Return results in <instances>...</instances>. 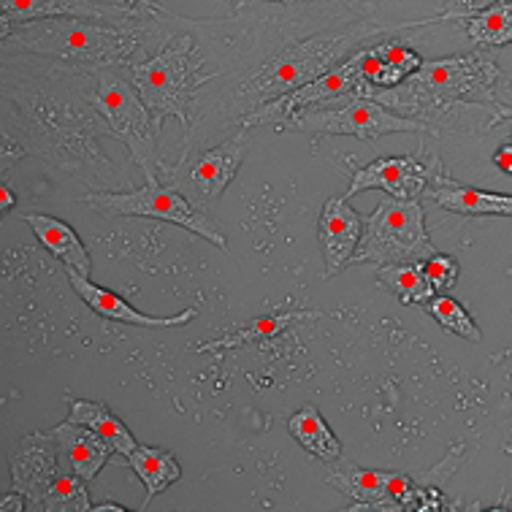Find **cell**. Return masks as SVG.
<instances>
[{
	"instance_id": "6da1fadb",
	"label": "cell",
	"mask_w": 512,
	"mask_h": 512,
	"mask_svg": "<svg viewBox=\"0 0 512 512\" xmlns=\"http://www.w3.org/2000/svg\"><path fill=\"white\" fill-rule=\"evenodd\" d=\"M499 76V66L491 57L485 52H472L442 60H423L415 74L391 90H380L366 79L355 84V90L407 117L450 109L458 103H480L504 114V106L496 101L494 93Z\"/></svg>"
},
{
	"instance_id": "1f68e13d",
	"label": "cell",
	"mask_w": 512,
	"mask_h": 512,
	"mask_svg": "<svg viewBox=\"0 0 512 512\" xmlns=\"http://www.w3.org/2000/svg\"><path fill=\"white\" fill-rule=\"evenodd\" d=\"M494 163H496V168L502 171V174H512V141L510 144H502V147L496 149Z\"/></svg>"
},
{
	"instance_id": "e575fe53",
	"label": "cell",
	"mask_w": 512,
	"mask_h": 512,
	"mask_svg": "<svg viewBox=\"0 0 512 512\" xmlns=\"http://www.w3.org/2000/svg\"><path fill=\"white\" fill-rule=\"evenodd\" d=\"M93 510L95 512H101V510H117V512H122V510H125V507H122V504H114V502H103V504H95Z\"/></svg>"
},
{
	"instance_id": "5b68a950",
	"label": "cell",
	"mask_w": 512,
	"mask_h": 512,
	"mask_svg": "<svg viewBox=\"0 0 512 512\" xmlns=\"http://www.w3.org/2000/svg\"><path fill=\"white\" fill-rule=\"evenodd\" d=\"M93 103L114 133V139L131 152L133 163L144 171V177H158L160 125L147 109V103L141 101L139 90L128 79L114 74V68H98Z\"/></svg>"
},
{
	"instance_id": "cb8c5ba5",
	"label": "cell",
	"mask_w": 512,
	"mask_h": 512,
	"mask_svg": "<svg viewBox=\"0 0 512 512\" xmlns=\"http://www.w3.org/2000/svg\"><path fill=\"white\" fill-rule=\"evenodd\" d=\"M377 282L382 288L399 298L404 307H426L437 290L431 288L429 277L423 271V263H385L377 266Z\"/></svg>"
},
{
	"instance_id": "9c48e42d",
	"label": "cell",
	"mask_w": 512,
	"mask_h": 512,
	"mask_svg": "<svg viewBox=\"0 0 512 512\" xmlns=\"http://www.w3.org/2000/svg\"><path fill=\"white\" fill-rule=\"evenodd\" d=\"M84 204L103 217H149L174 223L185 231L196 233L204 242L215 244L217 250H228L225 236L209 220L204 209L187 201L177 187L160 185V179H147V185L131 193H90L82 198Z\"/></svg>"
},
{
	"instance_id": "8992f818",
	"label": "cell",
	"mask_w": 512,
	"mask_h": 512,
	"mask_svg": "<svg viewBox=\"0 0 512 512\" xmlns=\"http://www.w3.org/2000/svg\"><path fill=\"white\" fill-rule=\"evenodd\" d=\"M326 480L350 499V510H447L439 485H423L418 477L364 469L345 458L326 464Z\"/></svg>"
},
{
	"instance_id": "ac0fdd59",
	"label": "cell",
	"mask_w": 512,
	"mask_h": 512,
	"mask_svg": "<svg viewBox=\"0 0 512 512\" xmlns=\"http://www.w3.org/2000/svg\"><path fill=\"white\" fill-rule=\"evenodd\" d=\"M426 198L437 201L447 212H456V215L464 217H512V196L458 185L442 174L431 179Z\"/></svg>"
},
{
	"instance_id": "5bb4252c",
	"label": "cell",
	"mask_w": 512,
	"mask_h": 512,
	"mask_svg": "<svg viewBox=\"0 0 512 512\" xmlns=\"http://www.w3.org/2000/svg\"><path fill=\"white\" fill-rule=\"evenodd\" d=\"M364 236V215L347 204V198H328L317 223V239L326 261V277H336L355 261Z\"/></svg>"
},
{
	"instance_id": "f546056e",
	"label": "cell",
	"mask_w": 512,
	"mask_h": 512,
	"mask_svg": "<svg viewBox=\"0 0 512 512\" xmlns=\"http://www.w3.org/2000/svg\"><path fill=\"white\" fill-rule=\"evenodd\" d=\"M499 0H445L442 6V19H469L485 11L488 6H494Z\"/></svg>"
},
{
	"instance_id": "603a6c76",
	"label": "cell",
	"mask_w": 512,
	"mask_h": 512,
	"mask_svg": "<svg viewBox=\"0 0 512 512\" xmlns=\"http://www.w3.org/2000/svg\"><path fill=\"white\" fill-rule=\"evenodd\" d=\"M290 437L307 450L309 456L320 458L323 464H334L342 458V442L334 431L328 429L326 418L317 407H301L288 420Z\"/></svg>"
},
{
	"instance_id": "83f0119b",
	"label": "cell",
	"mask_w": 512,
	"mask_h": 512,
	"mask_svg": "<svg viewBox=\"0 0 512 512\" xmlns=\"http://www.w3.org/2000/svg\"><path fill=\"white\" fill-rule=\"evenodd\" d=\"M304 317H312L309 312H298V315H285V317H269V320H255L250 323V328H242L244 334H236L231 339H217V342H209V345H201V353H209V350H220V347H239L244 342H252L258 336H271L282 331V328L293 323V320H304Z\"/></svg>"
},
{
	"instance_id": "ffe728a7",
	"label": "cell",
	"mask_w": 512,
	"mask_h": 512,
	"mask_svg": "<svg viewBox=\"0 0 512 512\" xmlns=\"http://www.w3.org/2000/svg\"><path fill=\"white\" fill-rule=\"evenodd\" d=\"M66 401L68 420H74V423H82L87 429H93L106 445L112 447L117 456L128 458L133 450L139 447V442H136V437L131 434V429H128L103 401L74 399V396H66Z\"/></svg>"
},
{
	"instance_id": "7c38bea8",
	"label": "cell",
	"mask_w": 512,
	"mask_h": 512,
	"mask_svg": "<svg viewBox=\"0 0 512 512\" xmlns=\"http://www.w3.org/2000/svg\"><path fill=\"white\" fill-rule=\"evenodd\" d=\"M60 475H71L60 456L52 431H38L22 439L17 456L11 458V488L28 499V510H41L47 488Z\"/></svg>"
},
{
	"instance_id": "484cf974",
	"label": "cell",
	"mask_w": 512,
	"mask_h": 512,
	"mask_svg": "<svg viewBox=\"0 0 512 512\" xmlns=\"http://www.w3.org/2000/svg\"><path fill=\"white\" fill-rule=\"evenodd\" d=\"M423 309L437 320L439 326L447 328L450 334L461 336L466 342H480V339H483V334H480V328H477V323L472 320V315L466 312L464 304L456 301V298L445 296V293H437Z\"/></svg>"
},
{
	"instance_id": "44dd1931",
	"label": "cell",
	"mask_w": 512,
	"mask_h": 512,
	"mask_svg": "<svg viewBox=\"0 0 512 512\" xmlns=\"http://www.w3.org/2000/svg\"><path fill=\"white\" fill-rule=\"evenodd\" d=\"M420 66H423V57L415 49L388 41V44L366 47L364 79L380 90H391V87L404 82L407 76L415 74Z\"/></svg>"
},
{
	"instance_id": "d6986e66",
	"label": "cell",
	"mask_w": 512,
	"mask_h": 512,
	"mask_svg": "<svg viewBox=\"0 0 512 512\" xmlns=\"http://www.w3.org/2000/svg\"><path fill=\"white\" fill-rule=\"evenodd\" d=\"M22 220L30 225V231L36 233L38 242L44 244L47 252H52L66 269L79 271L84 277L93 274L90 252H87V247H84L82 239H79V233H76L71 225L49 215H25Z\"/></svg>"
},
{
	"instance_id": "d6a6232c",
	"label": "cell",
	"mask_w": 512,
	"mask_h": 512,
	"mask_svg": "<svg viewBox=\"0 0 512 512\" xmlns=\"http://www.w3.org/2000/svg\"><path fill=\"white\" fill-rule=\"evenodd\" d=\"M120 3L136 6V9H141V11H149V14H158V11H163L158 3H155V0H120Z\"/></svg>"
},
{
	"instance_id": "52a82bcc",
	"label": "cell",
	"mask_w": 512,
	"mask_h": 512,
	"mask_svg": "<svg viewBox=\"0 0 512 512\" xmlns=\"http://www.w3.org/2000/svg\"><path fill=\"white\" fill-rule=\"evenodd\" d=\"M434 252L423 204L388 198L372 215H364V236L355 252V263H423Z\"/></svg>"
},
{
	"instance_id": "4316f807",
	"label": "cell",
	"mask_w": 512,
	"mask_h": 512,
	"mask_svg": "<svg viewBox=\"0 0 512 512\" xmlns=\"http://www.w3.org/2000/svg\"><path fill=\"white\" fill-rule=\"evenodd\" d=\"M95 504L90 502L87 483L76 475H60L49 485L44 494L41 512H90Z\"/></svg>"
},
{
	"instance_id": "7a4b0ae2",
	"label": "cell",
	"mask_w": 512,
	"mask_h": 512,
	"mask_svg": "<svg viewBox=\"0 0 512 512\" xmlns=\"http://www.w3.org/2000/svg\"><path fill=\"white\" fill-rule=\"evenodd\" d=\"M3 49L57 57L93 68H131L133 55L144 47L136 22H101L84 17H49L3 25Z\"/></svg>"
},
{
	"instance_id": "8fae6325",
	"label": "cell",
	"mask_w": 512,
	"mask_h": 512,
	"mask_svg": "<svg viewBox=\"0 0 512 512\" xmlns=\"http://www.w3.org/2000/svg\"><path fill=\"white\" fill-rule=\"evenodd\" d=\"M437 174V160L426 163L412 155L377 158L369 166L353 171V182L347 187L345 198H353L355 193H364V190H385L388 196L399 201H420Z\"/></svg>"
},
{
	"instance_id": "3957f363",
	"label": "cell",
	"mask_w": 512,
	"mask_h": 512,
	"mask_svg": "<svg viewBox=\"0 0 512 512\" xmlns=\"http://www.w3.org/2000/svg\"><path fill=\"white\" fill-rule=\"evenodd\" d=\"M388 28H366L347 30V33H336V36H317L307 41H296L282 47L277 55H271L261 68H255V74L247 76L236 93L233 101L247 109V114L261 109L263 103L277 101L282 95L293 93L304 84L315 82L317 76H323L328 68L342 63L345 57L355 52V47L366 41V38L385 33Z\"/></svg>"
},
{
	"instance_id": "e0dca14e",
	"label": "cell",
	"mask_w": 512,
	"mask_h": 512,
	"mask_svg": "<svg viewBox=\"0 0 512 512\" xmlns=\"http://www.w3.org/2000/svg\"><path fill=\"white\" fill-rule=\"evenodd\" d=\"M52 437L60 445V456L71 475L82 477L84 483H93L103 466L109 464V458L117 456L112 447L106 445L93 429H87L82 423L66 420L52 429Z\"/></svg>"
},
{
	"instance_id": "277c9868",
	"label": "cell",
	"mask_w": 512,
	"mask_h": 512,
	"mask_svg": "<svg viewBox=\"0 0 512 512\" xmlns=\"http://www.w3.org/2000/svg\"><path fill=\"white\" fill-rule=\"evenodd\" d=\"M201 68H204V55L193 36H177L155 57L144 63H133V87L139 90L141 101L147 103L160 128L168 117H174L190 133L196 93L215 76H204Z\"/></svg>"
},
{
	"instance_id": "2e32d148",
	"label": "cell",
	"mask_w": 512,
	"mask_h": 512,
	"mask_svg": "<svg viewBox=\"0 0 512 512\" xmlns=\"http://www.w3.org/2000/svg\"><path fill=\"white\" fill-rule=\"evenodd\" d=\"M68 282H71V288L76 290V296L82 298L87 307L93 309L95 315L106 317V320H114V323H125V326H139V328H182L187 323H193L198 317V309H185V312H179V315L171 317H155V315H144L136 307H131L128 301L112 290L101 288V285H95L90 277H84L79 271L66 269Z\"/></svg>"
},
{
	"instance_id": "30bf717a",
	"label": "cell",
	"mask_w": 512,
	"mask_h": 512,
	"mask_svg": "<svg viewBox=\"0 0 512 512\" xmlns=\"http://www.w3.org/2000/svg\"><path fill=\"white\" fill-rule=\"evenodd\" d=\"M364 57L366 47L353 52L350 57H345L342 63H336L334 68H328L326 74L317 76L315 82L298 87L293 93L282 95L277 101L263 103L261 109H255L242 120L244 128H252V125H285L288 120H293L296 114L309 112V109H317V106H328V103L339 101L342 95L353 93L355 84L364 79Z\"/></svg>"
},
{
	"instance_id": "d590c367",
	"label": "cell",
	"mask_w": 512,
	"mask_h": 512,
	"mask_svg": "<svg viewBox=\"0 0 512 512\" xmlns=\"http://www.w3.org/2000/svg\"><path fill=\"white\" fill-rule=\"evenodd\" d=\"M263 3H304V0H263Z\"/></svg>"
},
{
	"instance_id": "836d02e7",
	"label": "cell",
	"mask_w": 512,
	"mask_h": 512,
	"mask_svg": "<svg viewBox=\"0 0 512 512\" xmlns=\"http://www.w3.org/2000/svg\"><path fill=\"white\" fill-rule=\"evenodd\" d=\"M14 204H17V198H14V193L9 190V185H3V212H9Z\"/></svg>"
},
{
	"instance_id": "4fadbf2b",
	"label": "cell",
	"mask_w": 512,
	"mask_h": 512,
	"mask_svg": "<svg viewBox=\"0 0 512 512\" xmlns=\"http://www.w3.org/2000/svg\"><path fill=\"white\" fill-rule=\"evenodd\" d=\"M139 11L141 9L128 6V3L117 6L109 0H3L0 22L17 25V22H30V19L84 17L122 25V22H136Z\"/></svg>"
},
{
	"instance_id": "ba28073f",
	"label": "cell",
	"mask_w": 512,
	"mask_h": 512,
	"mask_svg": "<svg viewBox=\"0 0 512 512\" xmlns=\"http://www.w3.org/2000/svg\"><path fill=\"white\" fill-rule=\"evenodd\" d=\"M282 128L301 133H323V136H355V139L377 141L391 133H429L431 128L418 117H407L388 109L385 103L374 101L369 95L353 93L342 95L328 106H317L309 112L296 114Z\"/></svg>"
},
{
	"instance_id": "4dcf8cb0",
	"label": "cell",
	"mask_w": 512,
	"mask_h": 512,
	"mask_svg": "<svg viewBox=\"0 0 512 512\" xmlns=\"http://www.w3.org/2000/svg\"><path fill=\"white\" fill-rule=\"evenodd\" d=\"M0 510L3 512H28V499L11 488V494H3L0 499Z\"/></svg>"
},
{
	"instance_id": "d4e9b609",
	"label": "cell",
	"mask_w": 512,
	"mask_h": 512,
	"mask_svg": "<svg viewBox=\"0 0 512 512\" xmlns=\"http://www.w3.org/2000/svg\"><path fill=\"white\" fill-rule=\"evenodd\" d=\"M469 41L480 49H496L512 44V0H499L494 6L466 19Z\"/></svg>"
},
{
	"instance_id": "9a60e30c",
	"label": "cell",
	"mask_w": 512,
	"mask_h": 512,
	"mask_svg": "<svg viewBox=\"0 0 512 512\" xmlns=\"http://www.w3.org/2000/svg\"><path fill=\"white\" fill-rule=\"evenodd\" d=\"M250 147V131L242 128V131L236 133V136H231L228 141H223V144L206 149L204 155L190 166V171H187V185H190V190H193L204 204L217 201V198L225 193V187L236 179V174H239V168H242Z\"/></svg>"
},
{
	"instance_id": "f1b7e54d",
	"label": "cell",
	"mask_w": 512,
	"mask_h": 512,
	"mask_svg": "<svg viewBox=\"0 0 512 512\" xmlns=\"http://www.w3.org/2000/svg\"><path fill=\"white\" fill-rule=\"evenodd\" d=\"M423 271H426V277H429L431 288L437 290V293H445L458 282V261L453 255H442V252H434L431 258L423 261Z\"/></svg>"
},
{
	"instance_id": "7402d4cb",
	"label": "cell",
	"mask_w": 512,
	"mask_h": 512,
	"mask_svg": "<svg viewBox=\"0 0 512 512\" xmlns=\"http://www.w3.org/2000/svg\"><path fill=\"white\" fill-rule=\"evenodd\" d=\"M125 466H131L136 477H139L144 488H147V499L141 507L152 504V499H158L160 494H166L171 485L182 477V466L174 458V453H168L163 447L139 445L131 456L122 461Z\"/></svg>"
}]
</instances>
